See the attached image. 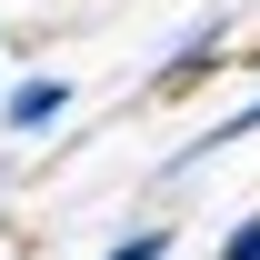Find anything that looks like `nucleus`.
<instances>
[{"mask_svg":"<svg viewBox=\"0 0 260 260\" xmlns=\"http://www.w3.org/2000/svg\"><path fill=\"white\" fill-rule=\"evenodd\" d=\"M0 120H10V130H60V120H70V80H60V70L10 80V90H0Z\"/></svg>","mask_w":260,"mask_h":260,"instance_id":"f257e3e1","label":"nucleus"},{"mask_svg":"<svg viewBox=\"0 0 260 260\" xmlns=\"http://www.w3.org/2000/svg\"><path fill=\"white\" fill-rule=\"evenodd\" d=\"M220 50H230V30H220V20H200V30L180 40V50H170L160 70H150V100H180V90L200 80V70H220Z\"/></svg>","mask_w":260,"mask_h":260,"instance_id":"f03ea898","label":"nucleus"},{"mask_svg":"<svg viewBox=\"0 0 260 260\" xmlns=\"http://www.w3.org/2000/svg\"><path fill=\"white\" fill-rule=\"evenodd\" d=\"M250 130H260V100H250V110H230V120H210V140H200L190 160H210V150H230V140H250Z\"/></svg>","mask_w":260,"mask_h":260,"instance_id":"7ed1b4c3","label":"nucleus"},{"mask_svg":"<svg viewBox=\"0 0 260 260\" xmlns=\"http://www.w3.org/2000/svg\"><path fill=\"white\" fill-rule=\"evenodd\" d=\"M110 260H170V230H130V240H120Z\"/></svg>","mask_w":260,"mask_h":260,"instance_id":"20e7f679","label":"nucleus"},{"mask_svg":"<svg viewBox=\"0 0 260 260\" xmlns=\"http://www.w3.org/2000/svg\"><path fill=\"white\" fill-rule=\"evenodd\" d=\"M220 260H260V210H250V220H230V240H220Z\"/></svg>","mask_w":260,"mask_h":260,"instance_id":"39448f33","label":"nucleus"}]
</instances>
